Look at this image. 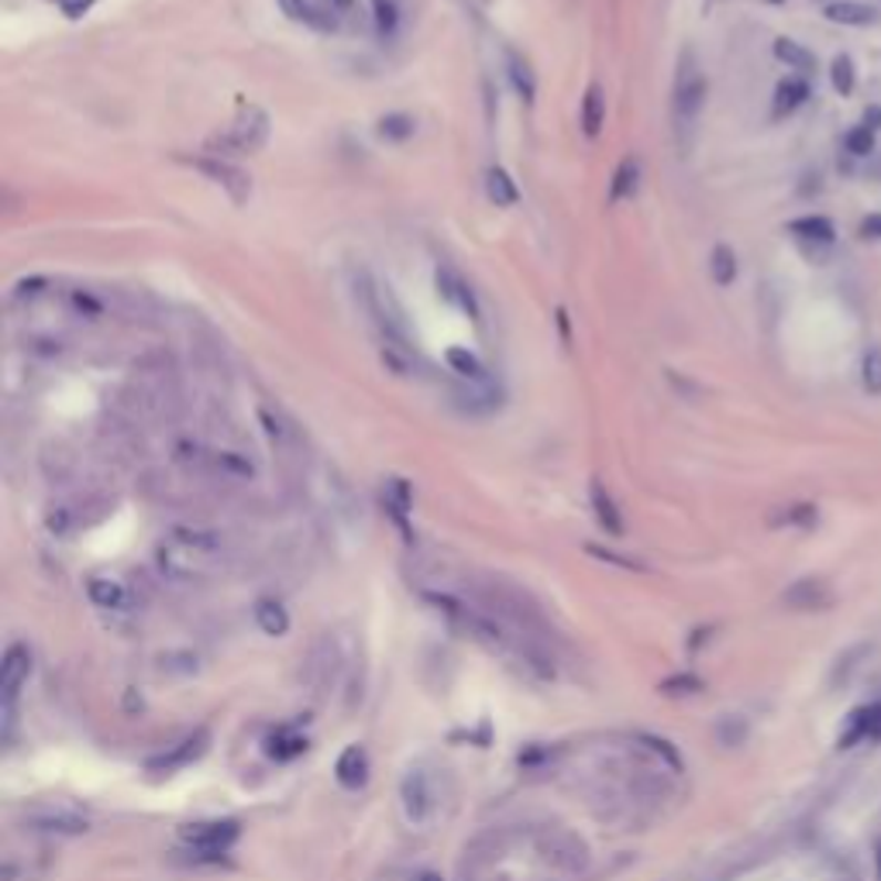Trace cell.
<instances>
[{
	"instance_id": "15",
	"label": "cell",
	"mask_w": 881,
	"mask_h": 881,
	"mask_svg": "<svg viewBox=\"0 0 881 881\" xmlns=\"http://www.w3.org/2000/svg\"><path fill=\"white\" fill-rule=\"evenodd\" d=\"M86 595H90V603H93V607L111 610V613H121V610H128V607H132V592L124 589L121 582H114V579H101V576L86 582Z\"/></svg>"
},
{
	"instance_id": "32",
	"label": "cell",
	"mask_w": 881,
	"mask_h": 881,
	"mask_svg": "<svg viewBox=\"0 0 881 881\" xmlns=\"http://www.w3.org/2000/svg\"><path fill=\"white\" fill-rule=\"evenodd\" d=\"M307 747V740L303 737H297V734H290V730H279L276 737H272V758H279V761H290V758H297V754Z\"/></svg>"
},
{
	"instance_id": "30",
	"label": "cell",
	"mask_w": 881,
	"mask_h": 881,
	"mask_svg": "<svg viewBox=\"0 0 881 881\" xmlns=\"http://www.w3.org/2000/svg\"><path fill=\"white\" fill-rule=\"evenodd\" d=\"M510 80H514V86H517V93H520V101H533V93H538V83H533V73H530V66L527 62L520 59V55H514L510 52Z\"/></svg>"
},
{
	"instance_id": "43",
	"label": "cell",
	"mask_w": 881,
	"mask_h": 881,
	"mask_svg": "<svg viewBox=\"0 0 881 881\" xmlns=\"http://www.w3.org/2000/svg\"><path fill=\"white\" fill-rule=\"evenodd\" d=\"M328 4H331V14H334V11H352L355 0H328Z\"/></svg>"
},
{
	"instance_id": "5",
	"label": "cell",
	"mask_w": 881,
	"mask_h": 881,
	"mask_svg": "<svg viewBox=\"0 0 881 881\" xmlns=\"http://www.w3.org/2000/svg\"><path fill=\"white\" fill-rule=\"evenodd\" d=\"M706 76L703 70L696 66V55L685 52L682 55V66H678V76H675V93H672V114H675V128L678 135H685V128H692L706 104Z\"/></svg>"
},
{
	"instance_id": "17",
	"label": "cell",
	"mask_w": 881,
	"mask_h": 881,
	"mask_svg": "<svg viewBox=\"0 0 881 881\" xmlns=\"http://www.w3.org/2000/svg\"><path fill=\"white\" fill-rule=\"evenodd\" d=\"M582 132L589 138H595L603 132V124H607V97H603V86L600 83H592L585 90V97H582Z\"/></svg>"
},
{
	"instance_id": "22",
	"label": "cell",
	"mask_w": 881,
	"mask_h": 881,
	"mask_svg": "<svg viewBox=\"0 0 881 881\" xmlns=\"http://www.w3.org/2000/svg\"><path fill=\"white\" fill-rule=\"evenodd\" d=\"M827 18L837 21V24H854V28H864V24H874L878 11L868 8V4H858V0H837V4L827 8Z\"/></svg>"
},
{
	"instance_id": "14",
	"label": "cell",
	"mask_w": 881,
	"mask_h": 881,
	"mask_svg": "<svg viewBox=\"0 0 881 881\" xmlns=\"http://www.w3.org/2000/svg\"><path fill=\"white\" fill-rule=\"evenodd\" d=\"M334 778L344 785V789H352V792L362 789V785L369 781V754H365V747H359V744L344 747L338 765H334Z\"/></svg>"
},
{
	"instance_id": "42",
	"label": "cell",
	"mask_w": 881,
	"mask_h": 881,
	"mask_svg": "<svg viewBox=\"0 0 881 881\" xmlns=\"http://www.w3.org/2000/svg\"><path fill=\"white\" fill-rule=\"evenodd\" d=\"M864 238H881V214H871L864 225H861Z\"/></svg>"
},
{
	"instance_id": "27",
	"label": "cell",
	"mask_w": 881,
	"mask_h": 881,
	"mask_svg": "<svg viewBox=\"0 0 881 881\" xmlns=\"http://www.w3.org/2000/svg\"><path fill=\"white\" fill-rule=\"evenodd\" d=\"M775 55H778V59H781L789 70H802V73L816 70V59H812V52H809V49H802V45H799V42H792V39H778V42H775Z\"/></svg>"
},
{
	"instance_id": "3",
	"label": "cell",
	"mask_w": 881,
	"mask_h": 881,
	"mask_svg": "<svg viewBox=\"0 0 881 881\" xmlns=\"http://www.w3.org/2000/svg\"><path fill=\"white\" fill-rule=\"evenodd\" d=\"M220 558H225L220 533L204 527H173L159 548V569L176 582H200L217 572Z\"/></svg>"
},
{
	"instance_id": "46",
	"label": "cell",
	"mask_w": 881,
	"mask_h": 881,
	"mask_svg": "<svg viewBox=\"0 0 881 881\" xmlns=\"http://www.w3.org/2000/svg\"><path fill=\"white\" fill-rule=\"evenodd\" d=\"M768 4H781V0H768Z\"/></svg>"
},
{
	"instance_id": "6",
	"label": "cell",
	"mask_w": 881,
	"mask_h": 881,
	"mask_svg": "<svg viewBox=\"0 0 881 881\" xmlns=\"http://www.w3.org/2000/svg\"><path fill=\"white\" fill-rule=\"evenodd\" d=\"M269 138V114L262 107H241L238 121L231 124V132L217 135L210 142V152L217 155H251L259 152Z\"/></svg>"
},
{
	"instance_id": "8",
	"label": "cell",
	"mask_w": 881,
	"mask_h": 881,
	"mask_svg": "<svg viewBox=\"0 0 881 881\" xmlns=\"http://www.w3.org/2000/svg\"><path fill=\"white\" fill-rule=\"evenodd\" d=\"M186 163H190L197 173H204L210 183H217L220 190H225L238 207L248 204V197H251V179H248V173H241L228 159H217V155H200V159H186Z\"/></svg>"
},
{
	"instance_id": "25",
	"label": "cell",
	"mask_w": 881,
	"mask_h": 881,
	"mask_svg": "<svg viewBox=\"0 0 881 881\" xmlns=\"http://www.w3.org/2000/svg\"><path fill=\"white\" fill-rule=\"evenodd\" d=\"M809 97V86L802 80H785L778 83L775 90V117H785V114H792L796 107H802Z\"/></svg>"
},
{
	"instance_id": "12",
	"label": "cell",
	"mask_w": 881,
	"mask_h": 881,
	"mask_svg": "<svg viewBox=\"0 0 881 881\" xmlns=\"http://www.w3.org/2000/svg\"><path fill=\"white\" fill-rule=\"evenodd\" d=\"M878 737H881V703H868V706H858L851 716H847L843 730L837 734V747L847 750V747H858V744H868Z\"/></svg>"
},
{
	"instance_id": "45",
	"label": "cell",
	"mask_w": 881,
	"mask_h": 881,
	"mask_svg": "<svg viewBox=\"0 0 881 881\" xmlns=\"http://www.w3.org/2000/svg\"><path fill=\"white\" fill-rule=\"evenodd\" d=\"M874 871H878V881H881V837L874 840Z\"/></svg>"
},
{
	"instance_id": "36",
	"label": "cell",
	"mask_w": 881,
	"mask_h": 881,
	"mask_svg": "<svg viewBox=\"0 0 881 881\" xmlns=\"http://www.w3.org/2000/svg\"><path fill=\"white\" fill-rule=\"evenodd\" d=\"M874 148V135L868 124H861V128H854L851 135H847V152L851 155H868Z\"/></svg>"
},
{
	"instance_id": "9",
	"label": "cell",
	"mask_w": 881,
	"mask_h": 881,
	"mask_svg": "<svg viewBox=\"0 0 881 881\" xmlns=\"http://www.w3.org/2000/svg\"><path fill=\"white\" fill-rule=\"evenodd\" d=\"M434 287H437V297L445 300V303H452L458 313H465L468 321H483V307H479V300H476V293H471V287L465 282V276L458 272V269H452V266H445L441 262L437 269H434Z\"/></svg>"
},
{
	"instance_id": "23",
	"label": "cell",
	"mask_w": 881,
	"mask_h": 881,
	"mask_svg": "<svg viewBox=\"0 0 881 881\" xmlns=\"http://www.w3.org/2000/svg\"><path fill=\"white\" fill-rule=\"evenodd\" d=\"M789 231L802 241V245H830L833 241V225L827 217H799L789 225Z\"/></svg>"
},
{
	"instance_id": "41",
	"label": "cell",
	"mask_w": 881,
	"mask_h": 881,
	"mask_svg": "<svg viewBox=\"0 0 881 881\" xmlns=\"http://www.w3.org/2000/svg\"><path fill=\"white\" fill-rule=\"evenodd\" d=\"M31 349L42 352V355H55V359H59L62 352H66V349H62V341H52V338H39V341H31Z\"/></svg>"
},
{
	"instance_id": "13",
	"label": "cell",
	"mask_w": 881,
	"mask_h": 881,
	"mask_svg": "<svg viewBox=\"0 0 881 881\" xmlns=\"http://www.w3.org/2000/svg\"><path fill=\"white\" fill-rule=\"evenodd\" d=\"M338 672H341V654L334 647L331 638L318 641V647L310 651V661H307V682L313 692H328L334 688L338 682Z\"/></svg>"
},
{
	"instance_id": "35",
	"label": "cell",
	"mask_w": 881,
	"mask_h": 881,
	"mask_svg": "<svg viewBox=\"0 0 881 881\" xmlns=\"http://www.w3.org/2000/svg\"><path fill=\"white\" fill-rule=\"evenodd\" d=\"M830 76H833V86L843 93V97H847V93H854V62L847 55L833 59V73Z\"/></svg>"
},
{
	"instance_id": "21",
	"label": "cell",
	"mask_w": 881,
	"mask_h": 881,
	"mask_svg": "<svg viewBox=\"0 0 881 881\" xmlns=\"http://www.w3.org/2000/svg\"><path fill=\"white\" fill-rule=\"evenodd\" d=\"M256 623H259V631H262V634H269V638H282V634L290 631V613H287V607L276 603V600H259V607H256Z\"/></svg>"
},
{
	"instance_id": "44",
	"label": "cell",
	"mask_w": 881,
	"mask_h": 881,
	"mask_svg": "<svg viewBox=\"0 0 881 881\" xmlns=\"http://www.w3.org/2000/svg\"><path fill=\"white\" fill-rule=\"evenodd\" d=\"M558 324H561V334H564V344H569L572 338H569V313H564V310H558Z\"/></svg>"
},
{
	"instance_id": "37",
	"label": "cell",
	"mask_w": 881,
	"mask_h": 881,
	"mask_svg": "<svg viewBox=\"0 0 881 881\" xmlns=\"http://www.w3.org/2000/svg\"><path fill=\"white\" fill-rule=\"evenodd\" d=\"M70 303H73V310H76V313H86V318H90V321H97V318H101V313H104L101 300H93V297H90V293H83V290H73Z\"/></svg>"
},
{
	"instance_id": "40",
	"label": "cell",
	"mask_w": 881,
	"mask_h": 881,
	"mask_svg": "<svg viewBox=\"0 0 881 881\" xmlns=\"http://www.w3.org/2000/svg\"><path fill=\"white\" fill-rule=\"evenodd\" d=\"M383 881H441L434 871H390Z\"/></svg>"
},
{
	"instance_id": "18",
	"label": "cell",
	"mask_w": 881,
	"mask_h": 881,
	"mask_svg": "<svg viewBox=\"0 0 881 881\" xmlns=\"http://www.w3.org/2000/svg\"><path fill=\"white\" fill-rule=\"evenodd\" d=\"M279 8L282 14H287L290 21L297 24H307L313 31H334V18L328 11H318L310 4V0H279Z\"/></svg>"
},
{
	"instance_id": "26",
	"label": "cell",
	"mask_w": 881,
	"mask_h": 881,
	"mask_svg": "<svg viewBox=\"0 0 881 881\" xmlns=\"http://www.w3.org/2000/svg\"><path fill=\"white\" fill-rule=\"evenodd\" d=\"M709 276H713L716 287H730V282L737 279V256H734L730 245H716L713 248V256H709Z\"/></svg>"
},
{
	"instance_id": "31",
	"label": "cell",
	"mask_w": 881,
	"mask_h": 881,
	"mask_svg": "<svg viewBox=\"0 0 881 881\" xmlns=\"http://www.w3.org/2000/svg\"><path fill=\"white\" fill-rule=\"evenodd\" d=\"M414 132H417V124H414L411 114H390V117L380 121V135L390 138V142H406Z\"/></svg>"
},
{
	"instance_id": "2",
	"label": "cell",
	"mask_w": 881,
	"mask_h": 881,
	"mask_svg": "<svg viewBox=\"0 0 881 881\" xmlns=\"http://www.w3.org/2000/svg\"><path fill=\"white\" fill-rule=\"evenodd\" d=\"M678 771L682 761L665 740L631 737L626 744H607L582 781L603 820L641 827L672 796Z\"/></svg>"
},
{
	"instance_id": "1",
	"label": "cell",
	"mask_w": 881,
	"mask_h": 881,
	"mask_svg": "<svg viewBox=\"0 0 881 881\" xmlns=\"http://www.w3.org/2000/svg\"><path fill=\"white\" fill-rule=\"evenodd\" d=\"M592 854L579 833L558 823L493 827L465 843L458 881H579Z\"/></svg>"
},
{
	"instance_id": "7",
	"label": "cell",
	"mask_w": 881,
	"mask_h": 881,
	"mask_svg": "<svg viewBox=\"0 0 881 881\" xmlns=\"http://www.w3.org/2000/svg\"><path fill=\"white\" fill-rule=\"evenodd\" d=\"M238 837H241V830L231 820H210V823H186V827H179V843L190 854H200V858L228 854L231 847L238 843Z\"/></svg>"
},
{
	"instance_id": "16",
	"label": "cell",
	"mask_w": 881,
	"mask_h": 881,
	"mask_svg": "<svg viewBox=\"0 0 881 881\" xmlns=\"http://www.w3.org/2000/svg\"><path fill=\"white\" fill-rule=\"evenodd\" d=\"M641 159L638 155H626V159L616 166L613 173V183H610V204H620V200H631L638 194V186H641Z\"/></svg>"
},
{
	"instance_id": "4",
	"label": "cell",
	"mask_w": 881,
	"mask_h": 881,
	"mask_svg": "<svg viewBox=\"0 0 881 881\" xmlns=\"http://www.w3.org/2000/svg\"><path fill=\"white\" fill-rule=\"evenodd\" d=\"M445 768H411L400 781V809H403V820L417 827V830H427L437 812H441V802H445Z\"/></svg>"
},
{
	"instance_id": "34",
	"label": "cell",
	"mask_w": 881,
	"mask_h": 881,
	"mask_svg": "<svg viewBox=\"0 0 881 881\" xmlns=\"http://www.w3.org/2000/svg\"><path fill=\"white\" fill-rule=\"evenodd\" d=\"M372 8H375V24H380V35H393V28L400 21L396 0H372Z\"/></svg>"
},
{
	"instance_id": "11",
	"label": "cell",
	"mask_w": 881,
	"mask_h": 881,
	"mask_svg": "<svg viewBox=\"0 0 881 881\" xmlns=\"http://www.w3.org/2000/svg\"><path fill=\"white\" fill-rule=\"evenodd\" d=\"M833 585L820 576H806L799 582H792L789 589L781 592V603L789 610H799V613H820V610H830L833 607Z\"/></svg>"
},
{
	"instance_id": "28",
	"label": "cell",
	"mask_w": 881,
	"mask_h": 881,
	"mask_svg": "<svg viewBox=\"0 0 881 881\" xmlns=\"http://www.w3.org/2000/svg\"><path fill=\"white\" fill-rule=\"evenodd\" d=\"M214 465H217V471H225V476H231V479H251V476H256V465H251L238 452H217Z\"/></svg>"
},
{
	"instance_id": "38",
	"label": "cell",
	"mask_w": 881,
	"mask_h": 881,
	"mask_svg": "<svg viewBox=\"0 0 881 881\" xmlns=\"http://www.w3.org/2000/svg\"><path fill=\"white\" fill-rule=\"evenodd\" d=\"M785 524H796V527H809V524H816V507H789L785 510V517H781Z\"/></svg>"
},
{
	"instance_id": "19",
	"label": "cell",
	"mask_w": 881,
	"mask_h": 881,
	"mask_svg": "<svg viewBox=\"0 0 881 881\" xmlns=\"http://www.w3.org/2000/svg\"><path fill=\"white\" fill-rule=\"evenodd\" d=\"M589 499H592V510H595V520H600V527H603L607 533H613V538H620V533H623V517H620V510H616L613 496H610L600 483H592Z\"/></svg>"
},
{
	"instance_id": "39",
	"label": "cell",
	"mask_w": 881,
	"mask_h": 881,
	"mask_svg": "<svg viewBox=\"0 0 881 881\" xmlns=\"http://www.w3.org/2000/svg\"><path fill=\"white\" fill-rule=\"evenodd\" d=\"M45 287L49 282L45 279H24V282H18V300H35V297H42L45 293Z\"/></svg>"
},
{
	"instance_id": "20",
	"label": "cell",
	"mask_w": 881,
	"mask_h": 881,
	"mask_svg": "<svg viewBox=\"0 0 881 881\" xmlns=\"http://www.w3.org/2000/svg\"><path fill=\"white\" fill-rule=\"evenodd\" d=\"M486 194H489V200L496 207H517V200H520V190H517L514 176L507 169H499V166H493L486 173Z\"/></svg>"
},
{
	"instance_id": "33",
	"label": "cell",
	"mask_w": 881,
	"mask_h": 881,
	"mask_svg": "<svg viewBox=\"0 0 881 881\" xmlns=\"http://www.w3.org/2000/svg\"><path fill=\"white\" fill-rule=\"evenodd\" d=\"M411 499H414V496H411V486H406L403 479H390V483H386V502H390L393 514H396L400 520L406 517V510H411Z\"/></svg>"
},
{
	"instance_id": "10",
	"label": "cell",
	"mask_w": 881,
	"mask_h": 881,
	"mask_svg": "<svg viewBox=\"0 0 881 881\" xmlns=\"http://www.w3.org/2000/svg\"><path fill=\"white\" fill-rule=\"evenodd\" d=\"M31 675V651L24 644H11L4 654V665H0V703H4V716L11 723V709L21 696V688L28 685Z\"/></svg>"
},
{
	"instance_id": "29",
	"label": "cell",
	"mask_w": 881,
	"mask_h": 881,
	"mask_svg": "<svg viewBox=\"0 0 881 881\" xmlns=\"http://www.w3.org/2000/svg\"><path fill=\"white\" fill-rule=\"evenodd\" d=\"M861 383L871 396H881V344H871L861 362Z\"/></svg>"
},
{
	"instance_id": "24",
	"label": "cell",
	"mask_w": 881,
	"mask_h": 881,
	"mask_svg": "<svg viewBox=\"0 0 881 881\" xmlns=\"http://www.w3.org/2000/svg\"><path fill=\"white\" fill-rule=\"evenodd\" d=\"M445 362L452 365V372H458L462 380H468V383H476V386H486V383H489V380H486L483 362H479L476 355H471L468 349H448Z\"/></svg>"
}]
</instances>
